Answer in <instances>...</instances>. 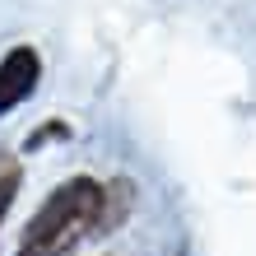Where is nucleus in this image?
<instances>
[{"label": "nucleus", "instance_id": "nucleus-2", "mask_svg": "<svg viewBox=\"0 0 256 256\" xmlns=\"http://www.w3.org/2000/svg\"><path fill=\"white\" fill-rule=\"evenodd\" d=\"M38 80H42V52L38 47H10L0 56V116L24 108L38 94Z\"/></svg>", "mask_w": 256, "mask_h": 256}, {"label": "nucleus", "instance_id": "nucleus-4", "mask_svg": "<svg viewBox=\"0 0 256 256\" xmlns=\"http://www.w3.org/2000/svg\"><path fill=\"white\" fill-rule=\"evenodd\" d=\"M52 140H70V122H47V126H38V130L24 140V149H28V154H38V149H47Z\"/></svg>", "mask_w": 256, "mask_h": 256}, {"label": "nucleus", "instance_id": "nucleus-3", "mask_svg": "<svg viewBox=\"0 0 256 256\" xmlns=\"http://www.w3.org/2000/svg\"><path fill=\"white\" fill-rule=\"evenodd\" d=\"M19 186H24L19 158H5V154H0V224H5V214L14 210V196H19Z\"/></svg>", "mask_w": 256, "mask_h": 256}, {"label": "nucleus", "instance_id": "nucleus-1", "mask_svg": "<svg viewBox=\"0 0 256 256\" xmlns=\"http://www.w3.org/2000/svg\"><path fill=\"white\" fill-rule=\"evenodd\" d=\"M102 233H108V182L80 172L66 177L38 205V214L24 224L14 256H74L88 238Z\"/></svg>", "mask_w": 256, "mask_h": 256}]
</instances>
